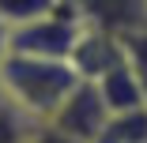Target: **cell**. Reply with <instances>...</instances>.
<instances>
[{"mask_svg": "<svg viewBox=\"0 0 147 143\" xmlns=\"http://www.w3.org/2000/svg\"><path fill=\"white\" fill-rule=\"evenodd\" d=\"M4 53H8V26L0 23V56H4Z\"/></svg>", "mask_w": 147, "mask_h": 143, "instance_id": "cell-12", "label": "cell"}, {"mask_svg": "<svg viewBox=\"0 0 147 143\" xmlns=\"http://www.w3.org/2000/svg\"><path fill=\"white\" fill-rule=\"evenodd\" d=\"M61 4L76 11L87 26H98L109 34H125L147 23V0H61Z\"/></svg>", "mask_w": 147, "mask_h": 143, "instance_id": "cell-5", "label": "cell"}, {"mask_svg": "<svg viewBox=\"0 0 147 143\" xmlns=\"http://www.w3.org/2000/svg\"><path fill=\"white\" fill-rule=\"evenodd\" d=\"M94 87H98L102 102L109 105V113H125V109H140V105H147L140 79L132 75V68H128L125 60L113 64L102 79H94Z\"/></svg>", "mask_w": 147, "mask_h": 143, "instance_id": "cell-6", "label": "cell"}, {"mask_svg": "<svg viewBox=\"0 0 147 143\" xmlns=\"http://www.w3.org/2000/svg\"><path fill=\"white\" fill-rule=\"evenodd\" d=\"M76 83L79 75L72 72L68 60H45V56L23 53L0 56V98L30 124H45Z\"/></svg>", "mask_w": 147, "mask_h": 143, "instance_id": "cell-1", "label": "cell"}, {"mask_svg": "<svg viewBox=\"0 0 147 143\" xmlns=\"http://www.w3.org/2000/svg\"><path fill=\"white\" fill-rule=\"evenodd\" d=\"M94 143H147V105L109 113V121L102 124Z\"/></svg>", "mask_w": 147, "mask_h": 143, "instance_id": "cell-7", "label": "cell"}, {"mask_svg": "<svg viewBox=\"0 0 147 143\" xmlns=\"http://www.w3.org/2000/svg\"><path fill=\"white\" fill-rule=\"evenodd\" d=\"M83 19L76 11H68L64 4H57L53 11L26 19L19 26H8V53H23V56H45V60H68L79 34H83Z\"/></svg>", "mask_w": 147, "mask_h": 143, "instance_id": "cell-2", "label": "cell"}, {"mask_svg": "<svg viewBox=\"0 0 147 143\" xmlns=\"http://www.w3.org/2000/svg\"><path fill=\"white\" fill-rule=\"evenodd\" d=\"M26 128H30L26 117H19L11 105H0V143H23Z\"/></svg>", "mask_w": 147, "mask_h": 143, "instance_id": "cell-10", "label": "cell"}, {"mask_svg": "<svg viewBox=\"0 0 147 143\" xmlns=\"http://www.w3.org/2000/svg\"><path fill=\"white\" fill-rule=\"evenodd\" d=\"M61 0H0V23L4 26H19L26 19H38L45 11H53Z\"/></svg>", "mask_w": 147, "mask_h": 143, "instance_id": "cell-9", "label": "cell"}, {"mask_svg": "<svg viewBox=\"0 0 147 143\" xmlns=\"http://www.w3.org/2000/svg\"><path fill=\"white\" fill-rule=\"evenodd\" d=\"M23 143H76V139L61 136L53 124H30V128H26V136H23Z\"/></svg>", "mask_w": 147, "mask_h": 143, "instance_id": "cell-11", "label": "cell"}, {"mask_svg": "<svg viewBox=\"0 0 147 143\" xmlns=\"http://www.w3.org/2000/svg\"><path fill=\"white\" fill-rule=\"evenodd\" d=\"M121 53H125V64L132 68V75L140 79L143 98H147V23L121 34Z\"/></svg>", "mask_w": 147, "mask_h": 143, "instance_id": "cell-8", "label": "cell"}, {"mask_svg": "<svg viewBox=\"0 0 147 143\" xmlns=\"http://www.w3.org/2000/svg\"><path fill=\"white\" fill-rule=\"evenodd\" d=\"M125 53H121V34H109V30H98V26H83V34L68 56V64L79 79H102L113 64H121Z\"/></svg>", "mask_w": 147, "mask_h": 143, "instance_id": "cell-4", "label": "cell"}, {"mask_svg": "<svg viewBox=\"0 0 147 143\" xmlns=\"http://www.w3.org/2000/svg\"><path fill=\"white\" fill-rule=\"evenodd\" d=\"M0 105H4V98H0Z\"/></svg>", "mask_w": 147, "mask_h": 143, "instance_id": "cell-13", "label": "cell"}, {"mask_svg": "<svg viewBox=\"0 0 147 143\" xmlns=\"http://www.w3.org/2000/svg\"><path fill=\"white\" fill-rule=\"evenodd\" d=\"M106 121H109V105L102 102L98 87L91 79H79L45 124H53L61 136H68L76 143H94V136L102 132Z\"/></svg>", "mask_w": 147, "mask_h": 143, "instance_id": "cell-3", "label": "cell"}]
</instances>
